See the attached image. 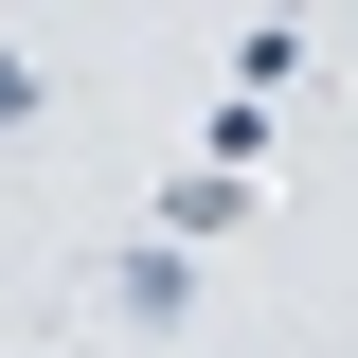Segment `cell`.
Masks as SVG:
<instances>
[{"mask_svg": "<svg viewBox=\"0 0 358 358\" xmlns=\"http://www.w3.org/2000/svg\"><path fill=\"white\" fill-rule=\"evenodd\" d=\"M197 305H215V268L179 251V233H143V251H90V322H126V341H179Z\"/></svg>", "mask_w": 358, "mask_h": 358, "instance_id": "1", "label": "cell"}, {"mask_svg": "<svg viewBox=\"0 0 358 358\" xmlns=\"http://www.w3.org/2000/svg\"><path fill=\"white\" fill-rule=\"evenodd\" d=\"M268 162H287V126H268L251 90H215V108H197V179H233V197H251Z\"/></svg>", "mask_w": 358, "mask_h": 358, "instance_id": "2", "label": "cell"}, {"mask_svg": "<svg viewBox=\"0 0 358 358\" xmlns=\"http://www.w3.org/2000/svg\"><path fill=\"white\" fill-rule=\"evenodd\" d=\"M18 126H36V54L0 36V143H18Z\"/></svg>", "mask_w": 358, "mask_h": 358, "instance_id": "3", "label": "cell"}]
</instances>
